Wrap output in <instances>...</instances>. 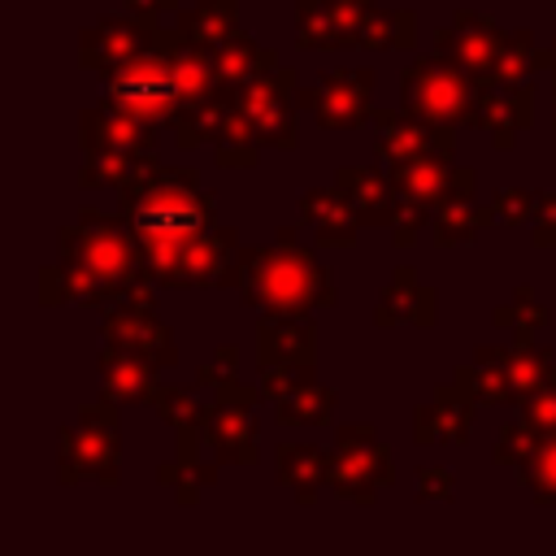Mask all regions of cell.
<instances>
[{
	"instance_id": "cell-1",
	"label": "cell",
	"mask_w": 556,
	"mask_h": 556,
	"mask_svg": "<svg viewBox=\"0 0 556 556\" xmlns=\"http://www.w3.org/2000/svg\"><path fill=\"white\" fill-rule=\"evenodd\" d=\"M148 265L139 235L126 217H104L96 208H83L74 226L61 230V261L39 274V300L61 304H122V300H148L143 291Z\"/></svg>"
},
{
	"instance_id": "cell-2",
	"label": "cell",
	"mask_w": 556,
	"mask_h": 556,
	"mask_svg": "<svg viewBox=\"0 0 556 556\" xmlns=\"http://www.w3.org/2000/svg\"><path fill=\"white\" fill-rule=\"evenodd\" d=\"M282 243L243 248L235 261V287L248 308L261 317H313L317 308L334 304V287L326 265L295 243V230L278 235Z\"/></svg>"
},
{
	"instance_id": "cell-3",
	"label": "cell",
	"mask_w": 556,
	"mask_h": 556,
	"mask_svg": "<svg viewBox=\"0 0 556 556\" xmlns=\"http://www.w3.org/2000/svg\"><path fill=\"white\" fill-rule=\"evenodd\" d=\"M122 217L135 226L139 239H178L204 235L217 217V195L200 182L195 169H169L148 161L122 191Z\"/></svg>"
},
{
	"instance_id": "cell-4",
	"label": "cell",
	"mask_w": 556,
	"mask_h": 556,
	"mask_svg": "<svg viewBox=\"0 0 556 556\" xmlns=\"http://www.w3.org/2000/svg\"><path fill=\"white\" fill-rule=\"evenodd\" d=\"M78 135H83V187H100L113 182L117 191L148 165L156 161V126L139 122L113 104H96L78 117Z\"/></svg>"
},
{
	"instance_id": "cell-5",
	"label": "cell",
	"mask_w": 556,
	"mask_h": 556,
	"mask_svg": "<svg viewBox=\"0 0 556 556\" xmlns=\"http://www.w3.org/2000/svg\"><path fill=\"white\" fill-rule=\"evenodd\" d=\"M148 278L165 287H213L235 278L239 261V235L230 226H213L204 235H178V239H139Z\"/></svg>"
},
{
	"instance_id": "cell-6",
	"label": "cell",
	"mask_w": 556,
	"mask_h": 556,
	"mask_svg": "<svg viewBox=\"0 0 556 556\" xmlns=\"http://www.w3.org/2000/svg\"><path fill=\"white\" fill-rule=\"evenodd\" d=\"M556 382V361L539 343L478 348L473 365L460 369V382L478 404H526L534 391Z\"/></svg>"
},
{
	"instance_id": "cell-7",
	"label": "cell",
	"mask_w": 556,
	"mask_h": 556,
	"mask_svg": "<svg viewBox=\"0 0 556 556\" xmlns=\"http://www.w3.org/2000/svg\"><path fill=\"white\" fill-rule=\"evenodd\" d=\"M478 87L460 65H452L447 56H417L404 65L400 74V104L434 126H469L473 122V104H478Z\"/></svg>"
},
{
	"instance_id": "cell-8",
	"label": "cell",
	"mask_w": 556,
	"mask_h": 556,
	"mask_svg": "<svg viewBox=\"0 0 556 556\" xmlns=\"http://www.w3.org/2000/svg\"><path fill=\"white\" fill-rule=\"evenodd\" d=\"M230 109L243 117V126L256 135L261 148H295V70L274 65L239 87H222Z\"/></svg>"
},
{
	"instance_id": "cell-9",
	"label": "cell",
	"mask_w": 556,
	"mask_h": 556,
	"mask_svg": "<svg viewBox=\"0 0 556 556\" xmlns=\"http://www.w3.org/2000/svg\"><path fill=\"white\" fill-rule=\"evenodd\" d=\"M395 469H391V452L387 443H378L374 426H343L334 434V452H330V486L343 500L369 504L378 495V486H391Z\"/></svg>"
},
{
	"instance_id": "cell-10",
	"label": "cell",
	"mask_w": 556,
	"mask_h": 556,
	"mask_svg": "<svg viewBox=\"0 0 556 556\" xmlns=\"http://www.w3.org/2000/svg\"><path fill=\"white\" fill-rule=\"evenodd\" d=\"M61 478H117V421L113 400L87 404L61 434Z\"/></svg>"
},
{
	"instance_id": "cell-11",
	"label": "cell",
	"mask_w": 556,
	"mask_h": 556,
	"mask_svg": "<svg viewBox=\"0 0 556 556\" xmlns=\"http://www.w3.org/2000/svg\"><path fill=\"white\" fill-rule=\"evenodd\" d=\"M104 348L113 352H126V356H139L148 361L152 369L161 365H174L178 361V348H174V334L165 330V321L152 313V300H122L104 313Z\"/></svg>"
},
{
	"instance_id": "cell-12",
	"label": "cell",
	"mask_w": 556,
	"mask_h": 556,
	"mask_svg": "<svg viewBox=\"0 0 556 556\" xmlns=\"http://www.w3.org/2000/svg\"><path fill=\"white\" fill-rule=\"evenodd\" d=\"M504 43H508V30H500L491 17L473 13V9H460L452 17V26H443L434 35V52L447 56L452 65H460L473 83H491L500 56H504Z\"/></svg>"
},
{
	"instance_id": "cell-13",
	"label": "cell",
	"mask_w": 556,
	"mask_h": 556,
	"mask_svg": "<svg viewBox=\"0 0 556 556\" xmlns=\"http://www.w3.org/2000/svg\"><path fill=\"white\" fill-rule=\"evenodd\" d=\"M369 96H374V70H330L295 100L308 104L326 130H352L365 117H374Z\"/></svg>"
},
{
	"instance_id": "cell-14",
	"label": "cell",
	"mask_w": 556,
	"mask_h": 556,
	"mask_svg": "<svg viewBox=\"0 0 556 556\" xmlns=\"http://www.w3.org/2000/svg\"><path fill=\"white\" fill-rule=\"evenodd\" d=\"M374 4L369 0H295V43L308 48H361L365 22Z\"/></svg>"
},
{
	"instance_id": "cell-15",
	"label": "cell",
	"mask_w": 556,
	"mask_h": 556,
	"mask_svg": "<svg viewBox=\"0 0 556 556\" xmlns=\"http://www.w3.org/2000/svg\"><path fill=\"white\" fill-rule=\"evenodd\" d=\"M378 122V139H374V152L387 161V165H408V161H426V156H452L456 152V139L447 126H434L408 109H378L374 113Z\"/></svg>"
},
{
	"instance_id": "cell-16",
	"label": "cell",
	"mask_w": 556,
	"mask_h": 556,
	"mask_svg": "<svg viewBox=\"0 0 556 556\" xmlns=\"http://www.w3.org/2000/svg\"><path fill=\"white\" fill-rule=\"evenodd\" d=\"M156 35H161V26H148V22L130 17V13L104 17V22H96L91 30H83V39H78V61L104 78V74L122 70L126 61L152 52V48H156Z\"/></svg>"
},
{
	"instance_id": "cell-17",
	"label": "cell",
	"mask_w": 556,
	"mask_h": 556,
	"mask_svg": "<svg viewBox=\"0 0 556 556\" xmlns=\"http://www.w3.org/2000/svg\"><path fill=\"white\" fill-rule=\"evenodd\" d=\"M469 126H482L495 139V148H513L517 135L534 126V87H530V78L526 83H495V87L482 83Z\"/></svg>"
},
{
	"instance_id": "cell-18",
	"label": "cell",
	"mask_w": 556,
	"mask_h": 556,
	"mask_svg": "<svg viewBox=\"0 0 556 556\" xmlns=\"http://www.w3.org/2000/svg\"><path fill=\"white\" fill-rule=\"evenodd\" d=\"M334 191L348 200V208L356 213V222H361V226H395L400 195H395L391 174H378V169L352 165V169H339Z\"/></svg>"
},
{
	"instance_id": "cell-19",
	"label": "cell",
	"mask_w": 556,
	"mask_h": 556,
	"mask_svg": "<svg viewBox=\"0 0 556 556\" xmlns=\"http://www.w3.org/2000/svg\"><path fill=\"white\" fill-rule=\"evenodd\" d=\"M200 439L213 447L217 460H226V465H252L256 460V417H252V404L213 400Z\"/></svg>"
},
{
	"instance_id": "cell-20",
	"label": "cell",
	"mask_w": 556,
	"mask_h": 556,
	"mask_svg": "<svg viewBox=\"0 0 556 556\" xmlns=\"http://www.w3.org/2000/svg\"><path fill=\"white\" fill-rule=\"evenodd\" d=\"M261 369L269 365H313L317 361V326L313 317H261L256 330Z\"/></svg>"
},
{
	"instance_id": "cell-21",
	"label": "cell",
	"mask_w": 556,
	"mask_h": 556,
	"mask_svg": "<svg viewBox=\"0 0 556 556\" xmlns=\"http://www.w3.org/2000/svg\"><path fill=\"white\" fill-rule=\"evenodd\" d=\"M473 395L465 387H443L426 408L413 417V439L417 443H465L469 421H473Z\"/></svg>"
},
{
	"instance_id": "cell-22",
	"label": "cell",
	"mask_w": 556,
	"mask_h": 556,
	"mask_svg": "<svg viewBox=\"0 0 556 556\" xmlns=\"http://www.w3.org/2000/svg\"><path fill=\"white\" fill-rule=\"evenodd\" d=\"M378 326H430L434 321V287L417 282V269L400 265L378 295Z\"/></svg>"
},
{
	"instance_id": "cell-23",
	"label": "cell",
	"mask_w": 556,
	"mask_h": 556,
	"mask_svg": "<svg viewBox=\"0 0 556 556\" xmlns=\"http://www.w3.org/2000/svg\"><path fill=\"white\" fill-rule=\"evenodd\" d=\"M300 222L313 230V239L321 248H352L356 243V213L348 208V200L334 187L321 191H304L300 195Z\"/></svg>"
},
{
	"instance_id": "cell-24",
	"label": "cell",
	"mask_w": 556,
	"mask_h": 556,
	"mask_svg": "<svg viewBox=\"0 0 556 556\" xmlns=\"http://www.w3.org/2000/svg\"><path fill=\"white\" fill-rule=\"evenodd\" d=\"M204 61H208L217 87H239V83H248V78H256V74H265V70L278 65V56L265 52V48H261L252 35H243V30H235V35L222 39V43H213V48L204 52Z\"/></svg>"
},
{
	"instance_id": "cell-25",
	"label": "cell",
	"mask_w": 556,
	"mask_h": 556,
	"mask_svg": "<svg viewBox=\"0 0 556 556\" xmlns=\"http://www.w3.org/2000/svg\"><path fill=\"white\" fill-rule=\"evenodd\" d=\"M152 365L139 361V356H126V352H113L104 348L100 352V378H104V400L113 404H139V400H156V382H152Z\"/></svg>"
},
{
	"instance_id": "cell-26",
	"label": "cell",
	"mask_w": 556,
	"mask_h": 556,
	"mask_svg": "<svg viewBox=\"0 0 556 556\" xmlns=\"http://www.w3.org/2000/svg\"><path fill=\"white\" fill-rule=\"evenodd\" d=\"M278 478L295 491L300 504H313L317 486L330 482V456L313 443H282L278 447Z\"/></svg>"
},
{
	"instance_id": "cell-27",
	"label": "cell",
	"mask_w": 556,
	"mask_h": 556,
	"mask_svg": "<svg viewBox=\"0 0 556 556\" xmlns=\"http://www.w3.org/2000/svg\"><path fill=\"white\" fill-rule=\"evenodd\" d=\"M235 30H239V26H235V0H195V4L182 13V22H178L182 43L195 48V52H208L213 43L230 39Z\"/></svg>"
},
{
	"instance_id": "cell-28",
	"label": "cell",
	"mask_w": 556,
	"mask_h": 556,
	"mask_svg": "<svg viewBox=\"0 0 556 556\" xmlns=\"http://www.w3.org/2000/svg\"><path fill=\"white\" fill-rule=\"evenodd\" d=\"M486 222H491V213L473 204V182H465L460 191H452V195L434 208V239H439V248L469 243Z\"/></svg>"
},
{
	"instance_id": "cell-29",
	"label": "cell",
	"mask_w": 556,
	"mask_h": 556,
	"mask_svg": "<svg viewBox=\"0 0 556 556\" xmlns=\"http://www.w3.org/2000/svg\"><path fill=\"white\" fill-rule=\"evenodd\" d=\"M278 404V421L282 426H321L334 413V391L317 387V382H300L295 391H287Z\"/></svg>"
},
{
	"instance_id": "cell-30",
	"label": "cell",
	"mask_w": 556,
	"mask_h": 556,
	"mask_svg": "<svg viewBox=\"0 0 556 556\" xmlns=\"http://www.w3.org/2000/svg\"><path fill=\"white\" fill-rule=\"evenodd\" d=\"M152 404H156V413H161L178 434H187V439L204 434V421H208V408H213V404H204L195 391H182V387H161Z\"/></svg>"
},
{
	"instance_id": "cell-31",
	"label": "cell",
	"mask_w": 556,
	"mask_h": 556,
	"mask_svg": "<svg viewBox=\"0 0 556 556\" xmlns=\"http://www.w3.org/2000/svg\"><path fill=\"white\" fill-rule=\"evenodd\" d=\"M517 478L539 504H556V434L534 439L530 456L517 465Z\"/></svg>"
},
{
	"instance_id": "cell-32",
	"label": "cell",
	"mask_w": 556,
	"mask_h": 556,
	"mask_svg": "<svg viewBox=\"0 0 556 556\" xmlns=\"http://www.w3.org/2000/svg\"><path fill=\"white\" fill-rule=\"evenodd\" d=\"M413 43V13L404 9H374L369 22H365V35H361V48H408Z\"/></svg>"
},
{
	"instance_id": "cell-33",
	"label": "cell",
	"mask_w": 556,
	"mask_h": 556,
	"mask_svg": "<svg viewBox=\"0 0 556 556\" xmlns=\"http://www.w3.org/2000/svg\"><path fill=\"white\" fill-rule=\"evenodd\" d=\"M534 217H539V191H517V187L495 191V204H491L495 226H521V222H534Z\"/></svg>"
},
{
	"instance_id": "cell-34",
	"label": "cell",
	"mask_w": 556,
	"mask_h": 556,
	"mask_svg": "<svg viewBox=\"0 0 556 556\" xmlns=\"http://www.w3.org/2000/svg\"><path fill=\"white\" fill-rule=\"evenodd\" d=\"M495 321H500V326H517L521 343H530V330H539V326L547 321V308L534 304V291H530V287H521V291H517V304H504V308L495 313Z\"/></svg>"
},
{
	"instance_id": "cell-35",
	"label": "cell",
	"mask_w": 556,
	"mask_h": 556,
	"mask_svg": "<svg viewBox=\"0 0 556 556\" xmlns=\"http://www.w3.org/2000/svg\"><path fill=\"white\" fill-rule=\"evenodd\" d=\"M521 426L534 430L539 439L556 434V382H547L543 391H534V395L521 404Z\"/></svg>"
},
{
	"instance_id": "cell-36",
	"label": "cell",
	"mask_w": 556,
	"mask_h": 556,
	"mask_svg": "<svg viewBox=\"0 0 556 556\" xmlns=\"http://www.w3.org/2000/svg\"><path fill=\"white\" fill-rule=\"evenodd\" d=\"M534 243L539 248H556V195L539 191V217H534Z\"/></svg>"
},
{
	"instance_id": "cell-37",
	"label": "cell",
	"mask_w": 556,
	"mask_h": 556,
	"mask_svg": "<svg viewBox=\"0 0 556 556\" xmlns=\"http://www.w3.org/2000/svg\"><path fill=\"white\" fill-rule=\"evenodd\" d=\"M417 495H421V500H443V495H452V473L439 469V465L421 469V473H417Z\"/></svg>"
},
{
	"instance_id": "cell-38",
	"label": "cell",
	"mask_w": 556,
	"mask_h": 556,
	"mask_svg": "<svg viewBox=\"0 0 556 556\" xmlns=\"http://www.w3.org/2000/svg\"><path fill=\"white\" fill-rule=\"evenodd\" d=\"M174 9H178V0H126V13L139 17V22H148V26H156V17H165Z\"/></svg>"
},
{
	"instance_id": "cell-39",
	"label": "cell",
	"mask_w": 556,
	"mask_h": 556,
	"mask_svg": "<svg viewBox=\"0 0 556 556\" xmlns=\"http://www.w3.org/2000/svg\"><path fill=\"white\" fill-rule=\"evenodd\" d=\"M543 65H552V70H556V43H552V52H543Z\"/></svg>"
},
{
	"instance_id": "cell-40",
	"label": "cell",
	"mask_w": 556,
	"mask_h": 556,
	"mask_svg": "<svg viewBox=\"0 0 556 556\" xmlns=\"http://www.w3.org/2000/svg\"><path fill=\"white\" fill-rule=\"evenodd\" d=\"M552 96H556V70H552ZM552 122H556V113H552Z\"/></svg>"
}]
</instances>
